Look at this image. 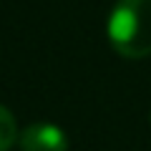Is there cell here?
Returning a JSON list of instances; mask_svg holds the SVG:
<instances>
[{
    "instance_id": "1",
    "label": "cell",
    "mask_w": 151,
    "mask_h": 151,
    "mask_svg": "<svg viewBox=\"0 0 151 151\" xmlns=\"http://www.w3.org/2000/svg\"><path fill=\"white\" fill-rule=\"evenodd\" d=\"M108 43L124 58L151 55V0H119L108 15Z\"/></svg>"
},
{
    "instance_id": "2",
    "label": "cell",
    "mask_w": 151,
    "mask_h": 151,
    "mask_svg": "<svg viewBox=\"0 0 151 151\" xmlns=\"http://www.w3.org/2000/svg\"><path fill=\"white\" fill-rule=\"evenodd\" d=\"M18 146L20 151H68V139L53 124H33L18 134Z\"/></svg>"
},
{
    "instance_id": "3",
    "label": "cell",
    "mask_w": 151,
    "mask_h": 151,
    "mask_svg": "<svg viewBox=\"0 0 151 151\" xmlns=\"http://www.w3.org/2000/svg\"><path fill=\"white\" fill-rule=\"evenodd\" d=\"M18 141V124L13 113L0 103V151H8Z\"/></svg>"
}]
</instances>
